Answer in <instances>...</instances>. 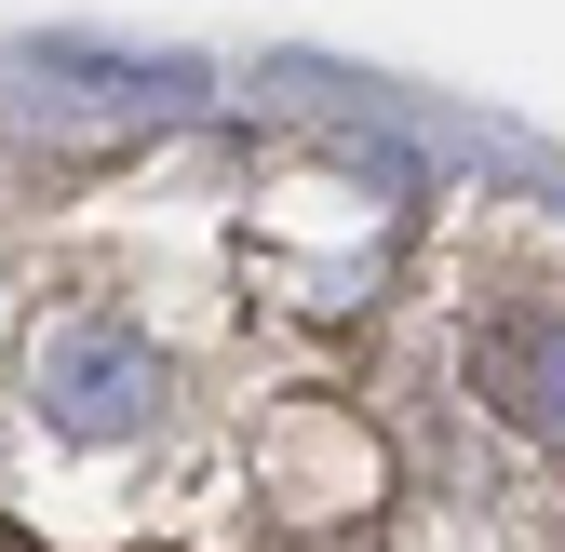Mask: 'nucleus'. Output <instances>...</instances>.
I'll use <instances>...</instances> for the list:
<instances>
[{
  "label": "nucleus",
  "instance_id": "20e7f679",
  "mask_svg": "<svg viewBox=\"0 0 565 552\" xmlns=\"http://www.w3.org/2000/svg\"><path fill=\"white\" fill-rule=\"evenodd\" d=\"M0 552H41V539H28V526H14V512H0Z\"/></svg>",
  "mask_w": 565,
  "mask_h": 552
},
{
  "label": "nucleus",
  "instance_id": "f03ea898",
  "mask_svg": "<svg viewBox=\"0 0 565 552\" xmlns=\"http://www.w3.org/2000/svg\"><path fill=\"white\" fill-rule=\"evenodd\" d=\"M256 499H269L282 526L337 539V526H364V512L391 499V445L350 418L337 391H297V404H269V432H256Z\"/></svg>",
  "mask_w": 565,
  "mask_h": 552
},
{
  "label": "nucleus",
  "instance_id": "39448f33",
  "mask_svg": "<svg viewBox=\"0 0 565 552\" xmlns=\"http://www.w3.org/2000/svg\"><path fill=\"white\" fill-rule=\"evenodd\" d=\"M135 552H175V539H135Z\"/></svg>",
  "mask_w": 565,
  "mask_h": 552
},
{
  "label": "nucleus",
  "instance_id": "f257e3e1",
  "mask_svg": "<svg viewBox=\"0 0 565 552\" xmlns=\"http://www.w3.org/2000/svg\"><path fill=\"white\" fill-rule=\"evenodd\" d=\"M162 391H175V364L149 351V323H121V310H54L28 337V404H41V432H67V445L149 432Z\"/></svg>",
  "mask_w": 565,
  "mask_h": 552
},
{
  "label": "nucleus",
  "instance_id": "7ed1b4c3",
  "mask_svg": "<svg viewBox=\"0 0 565 552\" xmlns=\"http://www.w3.org/2000/svg\"><path fill=\"white\" fill-rule=\"evenodd\" d=\"M471 391L499 404L512 432L565 445V310H484L471 323Z\"/></svg>",
  "mask_w": 565,
  "mask_h": 552
}]
</instances>
